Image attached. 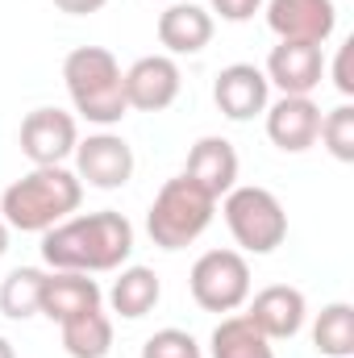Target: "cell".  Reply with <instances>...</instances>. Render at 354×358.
Listing matches in <instances>:
<instances>
[{"mask_svg":"<svg viewBox=\"0 0 354 358\" xmlns=\"http://www.w3.org/2000/svg\"><path fill=\"white\" fill-rule=\"evenodd\" d=\"M159 296H163V283L150 267H121V275L108 287V304L125 321H142L159 304Z\"/></svg>","mask_w":354,"mask_h":358,"instance_id":"18","label":"cell"},{"mask_svg":"<svg viewBox=\"0 0 354 358\" xmlns=\"http://www.w3.org/2000/svg\"><path fill=\"white\" fill-rule=\"evenodd\" d=\"M0 358H17V350H13V342H8V338H0Z\"/></svg>","mask_w":354,"mask_h":358,"instance_id":"29","label":"cell"},{"mask_svg":"<svg viewBox=\"0 0 354 358\" xmlns=\"http://www.w3.org/2000/svg\"><path fill=\"white\" fill-rule=\"evenodd\" d=\"M129 255H134V225L117 208L71 213L67 221L42 234V259L50 271H80V275L121 271Z\"/></svg>","mask_w":354,"mask_h":358,"instance_id":"1","label":"cell"},{"mask_svg":"<svg viewBox=\"0 0 354 358\" xmlns=\"http://www.w3.org/2000/svg\"><path fill=\"white\" fill-rule=\"evenodd\" d=\"M263 76L267 84H275L283 96H313L321 88V76H325L321 46H309V42H279V46H271Z\"/></svg>","mask_w":354,"mask_h":358,"instance_id":"11","label":"cell"},{"mask_svg":"<svg viewBox=\"0 0 354 358\" xmlns=\"http://www.w3.org/2000/svg\"><path fill=\"white\" fill-rule=\"evenodd\" d=\"M84 200V183L67 167H34L29 176L4 187L0 196V217L8 229L21 234H46L50 225L67 221Z\"/></svg>","mask_w":354,"mask_h":358,"instance_id":"2","label":"cell"},{"mask_svg":"<svg viewBox=\"0 0 354 358\" xmlns=\"http://www.w3.org/2000/svg\"><path fill=\"white\" fill-rule=\"evenodd\" d=\"M187 287L204 313H238L250 300V263L242 250H204L192 263Z\"/></svg>","mask_w":354,"mask_h":358,"instance_id":"6","label":"cell"},{"mask_svg":"<svg viewBox=\"0 0 354 358\" xmlns=\"http://www.w3.org/2000/svg\"><path fill=\"white\" fill-rule=\"evenodd\" d=\"M63 84H67V96H71L76 113L92 125H100V129L117 125L129 113V104H125V71L113 59V50H104V46H76L63 59Z\"/></svg>","mask_w":354,"mask_h":358,"instance_id":"3","label":"cell"},{"mask_svg":"<svg viewBox=\"0 0 354 358\" xmlns=\"http://www.w3.org/2000/svg\"><path fill=\"white\" fill-rule=\"evenodd\" d=\"M267 25L279 42L325 46L338 29V4L334 0H267Z\"/></svg>","mask_w":354,"mask_h":358,"instance_id":"9","label":"cell"},{"mask_svg":"<svg viewBox=\"0 0 354 358\" xmlns=\"http://www.w3.org/2000/svg\"><path fill=\"white\" fill-rule=\"evenodd\" d=\"M213 100L217 108L229 117V121H250L267 113L271 104V84L255 63H229L217 71V84H213Z\"/></svg>","mask_w":354,"mask_h":358,"instance_id":"14","label":"cell"},{"mask_svg":"<svg viewBox=\"0 0 354 358\" xmlns=\"http://www.w3.org/2000/svg\"><path fill=\"white\" fill-rule=\"evenodd\" d=\"M317 134L321 108L313 96H279L275 104H267V138L283 155H304L309 146H317Z\"/></svg>","mask_w":354,"mask_h":358,"instance_id":"12","label":"cell"},{"mask_svg":"<svg viewBox=\"0 0 354 358\" xmlns=\"http://www.w3.org/2000/svg\"><path fill=\"white\" fill-rule=\"evenodd\" d=\"M213 213H217V200L187 176H176L159 187L146 213V234L159 250H183L213 225Z\"/></svg>","mask_w":354,"mask_h":358,"instance_id":"4","label":"cell"},{"mask_svg":"<svg viewBox=\"0 0 354 358\" xmlns=\"http://www.w3.org/2000/svg\"><path fill=\"white\" fill-rule=\"evenodd\" d=\"M4 250H8V225H4V217H0V259H4Z\"/></svg>","mask_w":354,"mask_h":358,"instance_id":"28","label":"cell"},{"mask_svg":"<svg viewBox=\"0 0 354 358\" xmlns=\"http://www.w3.org/2000/svg\"><path fill=\"white\" fill-rule=\"evenodd\" d=\"M221 213H225V225H229L234 242L246 255H271L288 238V213H283V204L271 187H259V183L229 187Z\"/></svg>","mask_w":354,"mask_h":358,"instance_id":"5","label":"cell"},{"mask_svg":"<svg viewBox=\"0 0 354 358\" xmlns=\"http://www.w3.org/2000/svg\"><path fill=\"white\" fill-rule=\"evenodd\" d=\"M213 13L204 4H192V0H171L163 13H159V42L167 46V55H200L208 42H213Z\"/></svg>","mask_w":354,"mask_h":358,"instance_id":"16","label":"cell"},{"mask_svg":"<svg viewBox=\"0 0 354 358\" xmlns=\"http://www.w3.org/2000/svg\"><path fill=\"white\" fill-rule=\"evenodd\" d=\"M263 8V0H213V13H221V21H250Z\"/></svg>","mask_w":354,"mask_h":358,"instance_id":"26","label":"cell"},{"mask_svg":"<svg viewBox=\"0 0 354 358\" xmlns=\"http://www.w3.org/2000/svg\"><path fill=\"white\" fill-rule=\"evenodd\" d=\"M213 358H275L271 338H263L246 313H234V317H221V325L213 329L208 338Z\"/></svg>","mask_w":354,"mask_h":358,"instance_id":"19","label":"cell"},{"mask_svg":"<svg viewBox=\"0 0 354 358\" xmlns=\"http://www.w3.org/2000/svg\"><path fill=\"white\" fill-rule=\"evenodd\" d=\"M246 317H250V325H255L263 338L283 342V338H296V334L304 329L309 300H304V292L292 287V283H271V287H263V292L250 300Z\"/></svg>","mask_w":354,"mask_h":358,"instance_id":"13","label":"cell"},{"mask_svg":"<svg viewBox=\"0 0 354 358\" xmlns=\"http://www.w3.org/2000/svg\"><path fill=\"white\" fill-rule=\"evenodd\" d=\"M80 125L63 108H34L21 121V155L34 167H63L76 155Z\"/></svg>","mask_w":354,"mask_h":358,"instance_id":"8","label":"cell"},{"mask_svg":"<svg viewBox=\"0 0 354 358\" xmlns=\"http://www.w3.org/2000/svg\"><path fill=\"white\" fill-rule=\"evenodd\" d=\"M183 76L171 55H142L129 71H125V104L138 113H163L176 104Z\"/></svg>","mask_w":354,"mask_h":358,"instance_id":"10","label":"cell"},{"mask_svg":"<svg viewBox=\"0 0 354 358\" xmlns=\"http://www.w3.org/2000/svg\"><path fill=\"white\" fill-rule=\"evenodd\" d=\"M142 358H204V355H200V342H196L187 329L167 325V329H159V334L146 338Z\"/></svg>","mask_w":354,"mask_h":358,"instance_id":"24","label":"cell"},{"mask_svg":"<svg viewBox=\"0 0 354 358\" xmlns=\"http://www.w3.org/2000/svg\"><path fill=\"white\" fill-rule=\"evenodd\" d=\"M104 304V292H100V283L88 279V275H80V271H46V287H42V317H50V321H71V317H80V313H92V308H100Z\"/></svg>","mask_w":354,"mask_h":358,"instance_id":"17","label":"cell"},{"mask_svg":"<svg viewBox=\"0 0 354 358\" xmlns=\"http://www.w3.org/2000/svg\"><path fill=\"white\" fill-rule=\"evenodd\" d=\"M42 287H46V271L42 267H17L4 275L0 283V313L8 321H29L42 308Z\"/></svg>","mask_w":354,"mask_h":358,"instance_id":"21","label":"cell"},{"mask_svg":"<svg viewBox=\"0 0 354 358\" xmlns=\"http://www.w3.org/2000/svg\"><path fill=\"white\" fill-rule=\"evenodd\" d=\"M317 142H325V150L338 163H354V104H338V108L321 113Z\"/></svg>","mask_w":354,"mask_h":358,"instance_id":"23","label":"cell"},{"mask_svg":"<svg viewBox=\"0 0 354 358\" xmlns=\"http://www.w3.org/2000/svg\"><path fill=\"white\" fill-rule=\"evenodd\" d=\"M351 59H354V38H351V42H342V50H338V63H334V88L342 92V96H354Z\"/></svg>","mask_w":354,"mask_h":358,"instance_id":"25","label":"cell"},{"mask_svg":"<svg viewBox=\"0 0 354 358\" xmlns=\"http://www.w3.org/2000/svg\"><path fill=\"white\" fill-rule=\"evenodd\" d=\"M108 0H55L59 13H71V17H88V13H100Z\"/></svg>","mask_w":354,"mask_h":358,"instance_id":"27","label":"cell"},{"mask_svg":"<svg viewBox=\"0 0 354 358\" xmlns=\"http://www.w3.org/2000/svg\"><path fill=\"white\" fill-rule=\"evenodd\" d=\"M76 176L88 187L100 192H117L134 179V146L121 134H88L84 142H76Z\"/></svg>","mask_w":354,"mask_h":358,"instance_id":"7","label":"cell"},{"mask_svg":"<svg viewBox=\"0 0 354 358\" xmlns=\"http://www.w3.org/2000/svg\"><path fill=\"white\" fill-rule=\"evenodd\" d=\"M183 176L192 179V183H200L213 200H221L229 187H238V150H234V142L229 138H217V134L200 138L187 150Z\"/></svg>","mask_w":354,"mask_h":358,"instance_id":"15","label":"cell"},{"mask_svg":"<svg viewBox=\"0 0 354 358\" xmlns=\"http://www.w3.org/2000/svg\"><path fill=\"white\" fill-rule=\"evenodd\" d=\"M313 346L325 358H351L354 355V308L346 300H334L317 313L313 321Z\"/></svg>","mask_w":354,"mask_h":358,"instance_id":"22","label":"cell"},{"mask_svg":"<svg viewBox=\"0 0 354 358\" xmlns=\"http://www.w3.org/2000/svg\"><path fill=\"white\" fill-rule=\"evenodd\" d=\"M59 329H63V350L71 358H108V350H113V321L104 308L80 313V317L63 321Z\"/></svg>","mask_w":354,"mask_h":358,"instance_id":"20","label":"cell"}]
</instances>
